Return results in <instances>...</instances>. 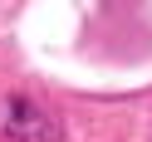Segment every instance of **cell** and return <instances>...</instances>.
I'll list each match as a JSON object with an SVG mask.
<instances>
[{
    "mask_svg": "<svg viewBox=\"0 0 152 142\" xmlns=\"http://www.w3.org/2000/svg\"><path fill=\"white\" fill-rule=\"evenodd\" d=\"M0 137L5 142H59L64 122L49 103L30 93H0Z\"/></svg>",
    "mask_w": 152,
    "mask_h": 142,
    "instance_id": "6da1fadb",
    "label": "cell"
}]
</instances>
